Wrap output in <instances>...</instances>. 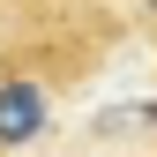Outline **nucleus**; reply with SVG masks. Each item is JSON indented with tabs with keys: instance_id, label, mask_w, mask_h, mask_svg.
Here are the masks:
<instances>
[{
	"instance_id": "1",
	"label": "nucleus",
	"mask_w": 157,
	"mask_h": 157,
	"mask_svg": "<svg viewBox=\"0 0 157 157\" xmlns=\"http://www.w3.org/2000/svg\"><path fill=\"white\" fill-rule=\"evenodd\" d=\"M37 127H45V82H30V75H8V82H0V150L30 142Z\"/></svg>"
},
{
	"instance_id": "2",
	"label": "nucleus",
	"mask_w": 157,
	"mask_h": 157,
	"mask_svg": "<svg viewBox=\"0 0 157 157\" xmlns=\"http://www.w3.org/2000/svg\"><path fill=\"white\" fill-rule=\"evenodd\" d=\"M142 23H150V30H157V0H142Z\"/></svg>"
}]
</instances>
